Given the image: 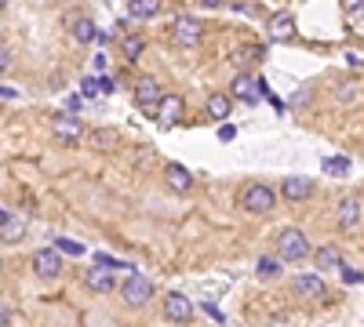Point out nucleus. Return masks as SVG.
Instances as JSON below:
<instances>
[{
	"mask_svg": "<svg viewBox=\"0 0 364 327\" xmlns=\"http://www.w3.org/2000/svg\"><path fill=\"white\" fill-rule=\"evenodd\" d=\"M240 207H245L248 215H266L277 207V189L266 186V182H248L240 189Z\"/></svg>",
	"mask_w": 364,
	"mask_h": 327,
	"instance_id": "nucleus-1",
	"label": "nucleus"
},
{
	"mask_svg": "<svg viewBox=\"0 0 364 327\" xmlns=\"http://www.w3.org/2000/svg\"><path fill=\"white\" fill-rule=\"evenodd\" d=\"M310 255V240L302 229H284L277 236V262H302Z\"/></svg>",
	"mask_w": 364,
	"mask_h": 327,
	"instance_id": "nucleus-2",
	"label": "nucleus"
},
{
	"mask_svg": "<svg viewBox=\"0 0 364 327\" xmlns=\"http://www.w3.org/2000/svg\"><path fill=\"white\" fill-rule=\"evenodd\" d=\"M149 299H154V284H149L142 273H132L124 284H120V302L132 306V309H142Z\"/></svg>",
	"mask_w": 364,
	"mask_h": 327,
	"instance_id": "nucleus-3",
	"label": "nucleus"
},
{
	"mask_svg": "<svg viewBox=\"0 0 364 327\" xmlns=\"http://www.w3.org/2000/svg\"><path fill=\"white\" fill-rule=\"evenodd\" d=\"M200 37H204L200 18H193V15H178V18L171 22V40H175L178 48H197Z\"/></svg>",
	"mask_w": 364,
	"mask_h": 327,
	"instance_id": "nucleus-4",
	"label": "nucleus"
},
{
	"mask_svg": "<svg viewBox=\"0 0 364 327\" xmlns=\"http://www.w3.org/2000/svg\"><path fill=\"white\" fill-rule=\"evenodd\" d=\"M33 273L41 280H58V273H63V255H58L55 248H41L33 255Z\"/></svg>",
	"mask_w": 364,
	"mask_h": 327,
	"instance_id": "nucleus-5",
	"label": "nucleus"
},
{
	"mask_svg": "<svg viewBox=\"0 0 364 327\" xmlns=\"http://www.w3.org/2000/svg\"><path fill=\"white\" fill-rule=\"evenodd\" d=\"M164 316L171 323H190L193 320V302L182 291H171V294H164Z\"/></svg>",
	"mask_w": 364,
	"mask_h": 327,
	"instance_id": "nucleus-6",
	"label": "nucleus"
},
{
	"mask_svg": "<svg viewBox=\"0 0 364 327\" xmlns=\"http://www.w3.org/2000/svg\"><path fill=\"white\" fill-rule=\"evenodd\" d=\"M55 138L58 142H66V145H77L84 138V124H80V116L66 113V116H55Z\"/></svg>",
	"mask_w": 364,
	"mask_h": 327,
	"instance_id": "nucleus-7",
	"label": "nucleus"
},
{
	"mask_svg": "<svg viewBox=\"0 0 364 327\" xmlns=\"http://www.w3.org/2000/svg\"><path fill=\"white\" fill-rule=\"evenodd\" d=\"M281 196L284 200H310L314 196V178L306 174H288L281 182Z\"/></svg>",
	"mask_w": 364,
	"mask_h": 327,
	"instance_id": "nucleus-8",
	"label": "nucleus"
},
{
	"mask_svg": "<svg viewBox=\"0 0 364 327\" xmlns=\"http://www.w3.org/2000/svg\"><path fill=\"white\" fill-rule=\"evenodd\" d=\"M266 33H269V40H273V44L291 40V37H295V18H291V11H273Z\"/></svg>",
	"mask_w": 364,
	"mask_h": 327,
	"instance_id": "nucleus-9",
	"label": "nucleus"
},
{
	"mask_svg": "<svg viewBox=\"0 0 364 327\" xmlns=\"http://www.w3.org/2000/svg\"><path fill=\"white\" fill-rule=\"evenodd\" d=\"M291 291L302 294V299H324V294H328L321 273H302V277H295V280H291Z\"/></svg>",
	"mask_w": 364,
	"mask_h": 327,
	"instance_id": "nucleus-10",
	"label": "nucleus"
},
{
	"mask_svg": "<svg viewBox=\"0 0 364 327\" xmlns=\"http://www.w3.org/2000/svg\"><path fill=\"white\" fill-rule=\"evenodd\" d=\"M135 99H139V106L142 109H149V113H157V106H161V87H157V80H149V77H142L139 84H135Z\"/></svg>",
	"mask_w": 364,
	"mask_h": 327,
	"instance_id": "nucleus-11",
	"label": "nucleus"
},
{
	"mask_svg": "<svg viewBox=\"0 0 364 327\" xmlns=\"http://www.w3.org/2000/svg\"><path fill=\"white\" fill-rule=\"evenodd\" d=\"M336 218H339V226H343V229H357V226H360V193H353V196H343V200H339Z\"/></svg>",
	"mask_w": 364,
	"mask_h": 327,
	"instance_id": "nucleus-12",
	"label": "nucleus"
},
{
	"mask_svg": "<svg viewBox=\"0 0 364 327\" xmlns=\"http://www.w3.org/2000/svg\"><path fill=\"white\" fill-rule=\"evenodd\" d=\"M233 95H237L240 102L255 106V102H259V80H255V77H248V73H240V77L233 80Z\"/></svg>",
	"mask_w": 364,
	"mask_h": 327,
	"instance_id": "nucleus-13",
	"label": "nucleus"
},
{
	"mask_svg": "<svg viewBox=\"0 0 364 327\" xmlns=\"http://www.w3.org/2000/svg\"><path fill=\"white\" fill-rule=\"evenodd\" d=\"M178 116H182V99H178V95H164L161 106H157V121H161L164 128H171Z\"/></svg>",
	"mask_w": 364,
	"mask_h": 327,
	"instance_id": "nucleus-14",
	"label": "nucleus"
},
{
	"mask_svg": "<svg viewBox=\"0 0 364 327\" xmlns=\"http://www.w3.org/2000/svg\"><path fill=\"white\" fill-rule=\"evenodd\" d=\"M84 284L91 287V291H113L117 287V280H113V273H106V270H99V265H87V273H84Z\"/></svg>",
	"mask_w": 364,
	"mask_h": 327,
	"instance_id": "nucleus-15",
	"label": "nucleus"
},
{
	"mask_svg": "<svg viewBox=\"0 0 364 327\" xmlns=\"http://www.w3.org/2000/svg\"><path fill=\"white\" fill-rule=\"evenodd\" d=\"M22 236H26V222L18 215H8L4 222H0V240L4 244H22Z\"/></svg>",
	"mask_w": 364,
	"mask_h": 327,
	"instance_id": "nucleus-16",
	"label": "nucleus"
},
{
	"mask_svg": "<svg viewBox=\"0 0 364 327\" xmlns=\"http://www.w3.org/2000/svg\"><path fill=\"white\" fill-rule=\"evenodd\" d=\"M230 109H233V99L230 95H223V92L208 95V116H211V121H226Z\"/></svg>",
	"mask_w": 364,
	"mask_h": 327,
	"instance_id": "nucleus-17",
	"label": "nucleus"
},
{
	"mask_svg": "<svg viewBox=\"0 0 364 327\" xmlns=\"http://www.w3.org/2000/svg\"><path fill=\"white\" fill-rule=\"evenodd\" d=\"M168 186L178 189V193H186V189L193 186V174L182 167V164H168Z\"/></svg>",
	"mask_w": 364,
	"mask_h": 327,
	"instance_id": "nucleus-18",
	"label": "nucleus"
},
{
	"mask_svg": "<svg viewBox=\"0 0 364 327\" xmlns=\"http://www.w3.org/2000/svg\"><path fill=\"white\" fill-rule=\"evenodd\" d=\"M317 265H321V270H339V265H343V251L336 248V244H324V248H317Z\"/></svg>",
	"mask_w": 364,
	"mask_h": 327,
	"instance_id": "nucleus-19",
	"label": "nucleus"
},
{
	"mask_svg": "<svg viewBox=\"0 0 364 327\" xmlns=\"http://www.w3.org/2000/svg\"><path fill=\"white\" fill-rule=\"evenodd\" d=\"M157 11H161V0H132V4H128L132 18H154Z\"/></svg>",
	"mask_w": 364,
	"mask_h": 327,
	"instance_id": "nucleus-20",
	"label": "nucleus"
},
{
	"mask_svg": "<svg viewBox=\"0 0 364 327\" xmlns=\"http://www.w3.org/2000/svg\"><path fill=\"white\" fill-rule=\"evenodd\" d=\"M73 37L80 44H91V40H99V29H95V22H91V18H73Z\"/></svg>",
	"mask_w": 364,
	"mask_h": 327,
	"instance_id": "nucleus-21",
	"label": "nucleus"
},
{
	"mask_svg": "<svg viewBox=\"0 0 364 327\" xmlns=\"http://www.w3.org/2000/svg\"><path fill=\"white\" fill-rule=\"evenodd\" d=\"M336 99H339L343 106L360 102V84H339V87H336Z\"/></svg>",
	"mask_w": 364,
	"mask_h": 327,
	"instance_id": "nucleus-22",
	"label": "nucleus"
},
{
	"mask_svg": "<svg viewBox=\"0 0 364 327\" xmlns=\"http://www.w3.org/2000/svg\"><path fill=\"white\" fill-rule=\"evenodd\" d=\"M321 167L328 171V174H350V157H328V160H321Z\"/></svg>",
	"mask_w": 364,
	"mask_h": 327,
	"instance_id": "nucleus-23",
	"label": "nucleus"
},
{
	"mask_svg": "<svg viewBox=\"0 0 364 327\" xmlns=\"http://www.w3.org/2000/svg\"><path fill=\"white\" fill-rule=\"evenodd\" d=\"M255 273L269 280V277H277V273H281V262H277V258H266V255H262V258L255 262Z\"/></svg>",
	"mask_w": 364,
	"mask_h": 327,
	"instance_id": "nucleus-24",
	"label": "nucleus"
},
{
	"mask_svg": "<svg viewBox=\"0 0 364 327\" xmlns=\"http://www.w3.org/2000/svg\"><path fill=\"white\" fill-rule=\"evenodd\" d=\"M55 251H58V255H77V258L84 255V248H80L77 240H66V236H58V240H55Z\"/></svg>",
	"mask_w": 364,
	"mask_h": 327,
	"instance_id": "nucleus-25",
	"label": "nucleus"
},
{
	"mask_svg": "<svg viewBox=\"0 0 364 327\" xmlns=\"http://www.w3.org/2000/svg\"><path fill=\"white\" fill-rule=\"evenodd\" d=\"M91 145L109 150V145H117V131H95V135H91Z\"/></svg>",
	"mask_w": 364,
	"mask_h": 327,
	"instance_id": "nucleus-26",
	"label": "nucleus"
},
{
	"mask_svg": "<svg viewBox=\"0 0 364 327\" xmlns=\"http://www.w3.org/2000/svg\"><path fill=\"white\" fill-rule=\"evenodd\" d=\"M142 48H146V40H142L139 33H135V37H124V55H128V58H139Z\"/></svg>",
	"mask_w": 364,
	"mask_h": 327,
	"instance_id": "nucleus-27",
	"label": "nucleus"
},
{
	"mask_svg": "<svg viewBox=\"0 0 364 327\" xmlns=\"http://www.w3.org/2000/svg\"><path fill=\"white\" fill-rule=\"evenodd\" d=\"M339 273H343V284H353V287L360 284V270H353V265L343 262V265H339Z\"/></svg>",
	"mask_w": 364,
	"mask_h": 327,
	"instance_id": "nucleus-28",
	"label": "nucleus"
},
{
	"mask_svg": "<svg viewBox=\"0 0 364 327\" xmlns=\"http://www.w3.org/2000/svg\"><path fill=\"white\" fill-rule=\"evenodd\" d=\"M80 95H84V99L99 95V80H95V77H84V80H80Z\"/></svg>",
	"mask_w": 364,
	"mask_h": 327,
	"instance_id": "nucleus-29",
	"label": "nucleus"
},
{
	"mask_svg": "<svg viewBox=\"0 0 364 327\" xmlns=\"http://www.w3.org/2000/svg\"><path fill=\"white\" fill-rule=\"evenodd\" d=\"M219 138H223V142H233V138H237V128H233V124H223V128H219Z\"/></svg>",
	"mask_w": 364,
	"mask_h": 327,
	"instance_id": "nucleus-30",
	"label": "nucleus"
},
{
	"mask_svg": "<svg viewBox=\"0 0 364 327\" xmlns=\"http://www.w3.org/2000/svg\"><path fill=\"white\" fill-rule=\"evenodd\" d=\"M8 66H11V51H8V48H0V73H4Z\"/></svg>",
	"mask_w": 364,
	"mask_h": 327,
	"instance_id": "nucleus-31",
	"label": "nucleus"
},
{
	"mask_svg": "<svg viewBox=\"0 0 364 327\" xmlns=\"http://www.w3.org/2000/svg\"><path fill=\"white\" fill-rule=\"evenodd\" d=\"M8 323H11V309L0 302V327H8Z\"/></svg>",
	"mask_w": 364,
	"mask_h": 327,
	"instance_id": "nucleus-32",
	"label": "nucleus"
},
{
	"mask_svg": "<svg viewBox=\"0 0 364 327\" xmlns=\"http://www.w3.org/2000/svg\"><path fill=\"white\" fill-rule=\"evenodd\" d=\"M109 92H113V80L102 77V80H99V95H109Z\"/></svg>",
	"mask_w": 364,
	"mask_h": 327,
	"instance_id": "nucleus-33",
	"label": "nucleus"
},
{
	"mask_svg": "<svg viewBox=\"0 0 364 327\" xmlns=\"http://www.w3.org/2000/svg\"><path fill=\"white\" fill-rule=\"evenodd\" d=\"M346 62L357 70V66H360V51H350V55H346Z\"/></svg>",
	"mask_w": 364,
	"mask_h": 327,
	"instance_id": "nucleus-34",
	"label": "nucleus"
},
{
	"mask_svg": "<svg viewBox=\"0 0 364 327\" xmlns=\"http://www.w3.org/2000/svg\"><path fill=\"white\" fill-rule=\"evenodd\" d=\"M0 95H4V99H18V92H15V87H0Z\"/></svg>",
	"mask_w": 364,
	"mask_h": 327,
	"instance_id": "nucleus-35",
	"label": "nucleus"
}]
</instances>
